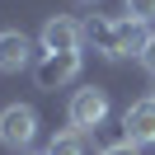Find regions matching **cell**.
<instances>
[{
	"instance_id": "cell-8",
	"label": "cell",
	"mask_w": 155,
	"mask_h": 155,
	"mask_svg": "<svg viewBox=\"0 0 155 155\" xmlns=\"http://www.w3.org/2000/svg\"><path fill=\"white\" fill-rule=\"evenodd\" d=\"M47 155H85V136L80 132H57L47 141Z\"/></svg>"
},
{
	"instance_id": "cell-10",
	"label": "cell",
	"mask_w": 155,
	"mask_h": 155,
	"mask_svg": "<svg viewBox=\"0 0 155 155\" xmlns=\"http://www.w3.org/2000/svg\"><path fill=\"white\" fill-rule=\"evenodd\" d=\"M141 66H146V71L155 75V33L146 38V47H141Z\"/></svg>"
},
{
	"instance_id": "cell-4",
	"label": "cell",
	"mask_w": 155,
	"mask_h": 155,
	"mask_svg": "<svg viewBox=\"0 0 155 155\" xmlns=\"http://www.w3.org/2000/svg\"><path fill=\"white\" fill-rule=\"evenodd\" d=\"M80 75V52H42V61L33 66L38 89H66Z\"/></svg>"
},
{
	"instance_id": "cell-6",
	"label": "cell",
	"mask_w": 155,
	"mask_h": 155,
	"mask_svg": "<svg viewBox=\"0 0 155 155\" xmlns=\"http://www.w3.org/2000/svg\"><path fill=\"white\" fill-rule=\"evenodd\" d=\"M122 141H132L136 150L155 146V99H136L122 113Z\"/></svg>"
},
{
	"instance_id": "cell-5",
	"label": "cell",
	"mask_w": 155,
	"mask_h": 155,
	"mask_svg": "<svg viewBox=\"0 0 155 155\" xmlns=\"http://www.w3.org/2000/svg\"><path fill=\"white\" fill-rule=\"evenodd\" d=\"M38 42H42V52H80V42H85V24L66 19V14H52V19L42 24Z\"/></svg>"
},
{
	"instance_id": "cell-7",
	"label": "cell",
	"mask_w": 155,
	"mask_h": 155,
	"mask_svg": "<svg viewBox=\"0 0 155 155\" xmlns=\"http://www.w3.org/2000/svg\"><path fill=\"white\" fill-rule=\"evenodd\" d=\"M33 38L28 33H19V28H5L0 33V71L5 75H19V71H28L33 66Z\"/></svg>"
},
{
	"instance_id": "cell-9",
	"label": "cell",
	"mask_w": 155,
	"mask_h": 155,
	"mask_svg": "<svg viewBox=\"0 0 155 155\" xmlns=\"http://www.w3.org/2000/svg\"><path fill=\"white\" fill-rule=\"evenodd\" d=\"M127 14H132L136 24H150L155 19V0H127Z\"/></svg>"
},
{
	"instance_id": "cell-2",
	"label": "cell",
	"mask_w": 155,
	"mask_h": 155,
	"mask_svg": "<svg viewBox=\"0 0 155 155\" xmlns=\"http://www.w3.org/2000/svg\"><path fill=\"white\" fill-rule=\"evenodd\" d=\"M33 141H38V113H33L28 104H5L0 108V146L28 155Z\"/></svg>"
},
{
	"instance_id": "cell-11",
	"label": "cell",
	"mask_w": 155,
	"mask_h": 155,
	"mask_svg": "<svg viewBox=\"0 0 155 155\" xmlns=\"http://www.w3.org/2000/svg\"><path fill=\"white\" fill-rule=\"evenodd\" d=\"M99 155H136V146L132 141H113V146H104Z\"/></svg>"
},
{
	"instance_id": "cell-13",
	"label": "cell",
	"mask_w": 155,
	"mask_h": 155,
	"mask_svg": "<svg viewBox=\"0 0 155 155\" xmlns=\"http://www.w3.org/2000/svg\"><path fill=\"white\" fill-rule=\"evenodd\" d=\"M150 99H155V94H150Z\"/></svg>"
},
{
	"instance_id": "cell-12",
	"label": "cell",
	"mask_w": 155,
	"mask_h": 155,
	"mask_svg": "<svg viewBox=\"0 0 155 155\" xmlns=\"http://www.w3.org/2000/svg\"><path fill=\"white\" fill-rule=\"evenodd\" d=\"M80 5H94V0H80Z\"/></svg>"
},
{
	"instance_id": "cell-3",
	"label": "cell",
	"mask_w": 155,
	"mask_h": 155,
	"mask_svg": "<svg viewBox=\"0 0 155 155\" xmlns=\"http://www.w3.org/2000/svg\"><path fill=\"white\" fill-rule=\"evenodd\" d=\"M66 117H71V132H80V136L94 132V127L108 117V94H104V89H94V85H89V89H75Z\"/></svg>"
},
{
	"instance_id": "cell-1",
	"label": "cell",
	"mask_w": 155,
	"mask_h": 155,
	"mask_svg": "<svg viewBox=\"0 0 155 155\" xmlns=\"http://www.w3.org/2000/svg\"><path fill=\"white\" fill-rule=\"evenodd\" d=\"M146 24H136L132 14H122V19H104V14H94V19L85 24V42H94V52L99 57H108V61H117V57H141V47H146Z\"/></svg>"
}]
</instances>
